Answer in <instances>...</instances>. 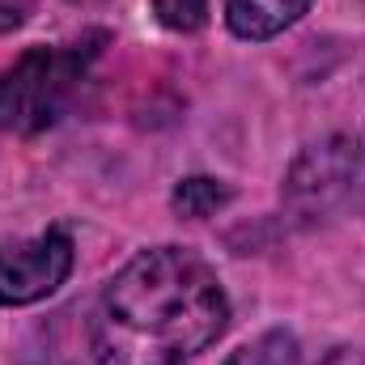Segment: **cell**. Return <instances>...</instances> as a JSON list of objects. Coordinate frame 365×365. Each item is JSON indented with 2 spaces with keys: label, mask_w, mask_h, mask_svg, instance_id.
I'll list each match as a JSON object with an SVG mask.
<instances>
[{
  "label": "cell",
  "mask_w": 365,
  "mask_h": 365,
  "mask_svg": "<svg viewBox=\"0 0 365 365\" xmlns=\"http://www.w3.org/2000/svg\"><path fill=\"white\" fill-rule=\"evenodd\" d=\"M314 0H225V26L242 43H268L297 26Z\"/></svg>",
  "instance_id": "5"
},
{
  "label": "cell",
  "mask_w": 365,
  "mask_h": 365,
  "mask_svg": "<svg viewBox=\"0 0 365 365\" xmlns=\"http://www.w3.org/2000/svg\"><path fill=\"white\" fill-rule=\"evenodd\" d=\"M230 327L217 272L187 247H149L102 289L90 319L98 365H182Z\"/></svg>",
  "instance_id": "1"
},
{
  "label": "cell",
  "mask_w": 365,
  "mask_h": 365,
  "mask_svg": "<svg viewBox=\"0 0 365 365\" xmlns=\"http://www.w3.org/2000/svg\"><path fill=\"white\" fill-rule=\"evenodd\" d=\"M225 365H302V344H297L293 331L272 327V331L255 336L251 344L234 349V353L225 357Z\"/></svg>",
  "instance_id": "7"
},
{
  "label": "cell",
  "mask_w": 365,
  "mask_h": 365,
  "mask_svg": "<svg viewBox=\"0 0 365 365\" xmlns=\"http://www.w3.org/2000/svg\"><path fill=\"white\" fill-rule=\"evenodd\" d=\"M106 34H86L64 47H30L0 73V128L9 132H43L60 119L86 68L98 60Z\"/></svg>",
  "instance_id": "2"
},
{
  "label": "cell",
  "mask_w": 365,
  "mask_h": 365,
  "mask_svg": "<svg viewBox=\"0 0 365 365\" xmlns=\"http://www.w3.org/2000/svg\"><path fill=\"white\" fill-rule=\"evenodd\" d=\"M280 200L302 225L365 212V145L353 136H323L306 145L284 175Z\"/></svg>",
  "instance_id": "3"
},
{
  "label": "cell",
  "mask_w": 365,
  "mask_h": 365,
  "mask_svg": "<svg viewBox=\"0 0 365 365\" xmlns=\"http://www.w3.org/2000/svg\"><path fill=\"white\" fill-rule=\"evenodd\" d=\"M234 200V187L225 179H208V175H191V179H179L175 191H170V204L179 217H191V221H204L212 212H221L225 204Z\"/></svg>",
  "instance_id": "6"
},
{
  "label": "cell",
  "mask_w": 365,
  "mask_h": 365,
  "mask_svg": "<svg viewBox=\"0 0 365 365\" xmlns=\"http://www.w3.org/2000/svg\"><path fill=\"white\" fill-rule=\"evenodd\" d=\"M73 272V238L51 225L34 238L0 247V306H30L51 297Z\"/></svg>",
  "instance_id": "4"
},
{
  "label": "cell",
  "mask_w": 365,
  "mask_h": 365,
  "mask_svg": "<svg viewBox=\"0 0 365 365\" xmlns=\"http://www.w3.org/2000/svg\"><path fill=\"white\" fill-rule=\"evenodd\" d=\"M153 13L162 26L179 30V34H191L208 21V0H153Z\"/></svg>",
  "instance_id": "8"
},
{
  "label": "cell",
  "mask_w": 365,
  "mask_h": 365,
  "mask_svg": "<svg viewBox=\"0 0 365 365\" xmlns=\"http://www.w3.org/2000/svg\"><path fill=\"white\" fill-rule=\"evenodd\" d=\"M319 365H365V349H331Z\"/></svg>",
  "instance_id": "9"
}]
</instances>
